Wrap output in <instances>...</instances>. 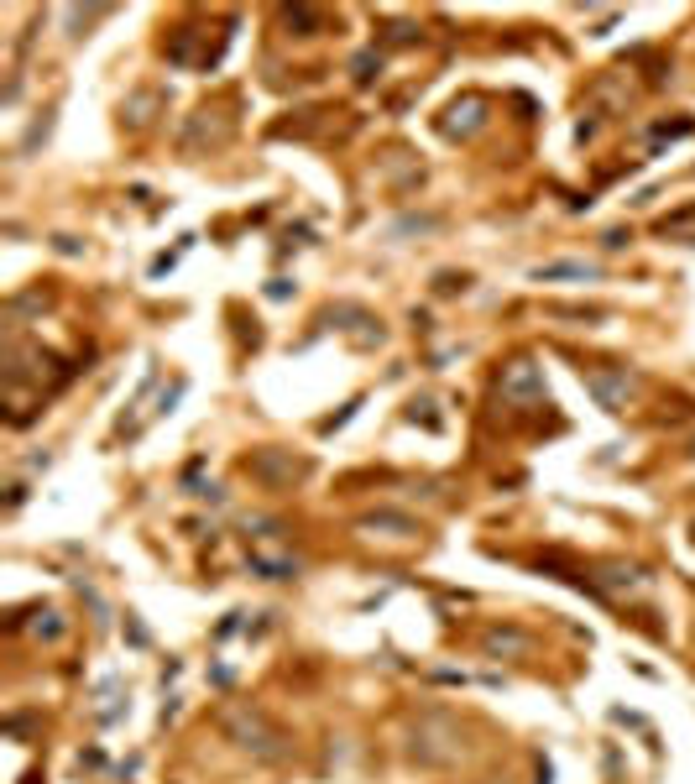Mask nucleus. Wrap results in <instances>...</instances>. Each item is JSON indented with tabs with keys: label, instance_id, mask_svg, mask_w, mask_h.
Segmentation results:
<instances>
[{
	"label": "nucleus",
	"instance_id": "423d86ee",
	"mask_svg": "<svg viewBox=\"0 0 695 784\" xmlns=\"http://www.w3.org/2000/svg\"><path fill=\"white\" fill-rule=\"evenodd\" d=\"M481 110H486V105H481L476 95H471V100H455V105L445 110V136H471V131L481 126Z\"/></svg>",
	"mask_w": 695,
	"mask_h": 784
},
{
	"label": "nucleus",
	"instance_id": "f257e3e1",
	"mask_svg": "<svg viewBox=\"0 0 695 784\" xmlns=\"http://www.w3.org/2000/svg\"><path fill=\"white\" fill-rule=\"evenodd\" d=\"M225 732H230V743H236V748L267 758V764H277V758L288 753L283 748V732H277L262 711H251V706H230L225 711Z\"/></svg>",
	"mask_w": 695,
	"mask_h": 784
},
{
	"label": "nucleus",
	"instance_id": "1a4fd4ad",
	"mask_svg": "<svg viewBox=\"0 0 695 784\" xmlns=\"http://www.w3.org/2000/svg\"><path fill=\"white\" fill-rule=\"evenodd\" d=\"M591 262H549V267H539V283H549V278H591Z\"/></svg>",
	"mask_w": 695,
	"mask_h": 784
},
{
	"label": "nucleus",
	"instance_id": "0eeeda50",
	"mask_svg": "<svg viewBox=\"0 0 695 784\" xmlns=\"http://www.w3.org/2000/svg\"><path fill=\"white\" fill-rule=\"evenodd\" d=\"M481 643H486V654H523V649H528V638H523L518 628H492Z\"/></svg>",
	"mask_w": 695,
	"mask_h": 784
},
{
	"label": "nucleus",
	"instance_id": "7ed1b4c3",
	"mask_svg": "<svg viewBox=\"0 0 695 784\" xmlns=\"http://www.w3.org/2000/svg\"><path fill=\"white\" fill-rule=\"evenodd\" d=\"M586 387L596 392V403L607 413H622L633 398V377L622 372V366H586Z\"/></svg>",
	"mask_w": 695,
	"mask_h": 784
},
{
	"label": "nucleus",
	"instance_id": "20e7f679",
	"mask_svg": "<svg viewBox=\"0 0 695 784\" xmlns=\"http://www.w3.org/2000/svg\"><path fill=\"white\" fill-rule=\"evenodd\" d=\"M251 476H262L267 487H293V481L304 476V460H293L283 450H257L251 455Z\"/></svg>",
	"mask_w": 695,
	"mask_h": 784
},
{
	"label": "nucleus",
	"instance_id": "f03ea898",
	"mask_svg": "<svg viewBox=\"0 0 695 784\" xmlns=\"http://www.w3.org/2000/svg\"><path fill=\"white\" fill-rule=\"evenodd\" d=\"M455 743H460V732L445 722V717H424L419 727H413V758L419 764H445V758H455Z\"/></svg>",
	"mask_w": 695,
	"mask_h": 784
},
{
	"label": "nucleus",
	"instance_id": "9d476101",
	"mask_svg": "<svg viewBox=\"0 0 695 784\" xmlns=\"http://www.w3.org/2000/svg\"><path fill=\"white\" fill-rule=\"evenodd\" d=\"M32 633H37V638H58V633H63V617H58L53 607H48V612H37V622H32Z\"/></svg>",
	"mask_w": 695,
	"mask_h": 784
},
{
	"label": "nucleus",
	"instance_id": "39448f33",
	"mask_svg": "<svg viewBox=\"0 0 695 784\" xmlns=\"http://www.w3.org/2000/svg\"><path fill=\"white\" fill-rule=\"evenodd\" d=\"M502 398H513V403H534L544 398V377H539V366L534 361H513L502 372Z\"/></svg>",
	"mask_w": 695,
	"mask_h": 784
},
{
	"label": "nucleus",
	"instance_id": "9b49d317",
	"mask_svg": "<svg viewBox=\"0 0 695 784\" xmlns=\"http://www.w3.org/2000/svg\"><path fill=\"white\" fill-rule=\"evenodd\" d=\"M372 68H382V58L361 53V58H356V79H361V84H372Z\"/></svg>",
	"mask_w": 695,
	"mask_h": 784
},
{
	"label": "nucleus",
	"instance_id": "6e6552de",
	"mask_svg": "<svg viewBox=\"0 0 695 784\" xmlns=\"http://www.w3.org/2000/svg\"><path fill=\"white\" fill-rule=\"evenodd\" d=\"M361 528H372V534H377V528H382V534H419V523L403 518V513H372Z\"/></svg>",
	"mask_w": 695,
	"mask_h": 784
}]
</instances>
